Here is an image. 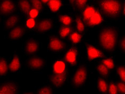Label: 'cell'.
<instances>
[{"instance_id": "6da1fadb", "label": "cell", "mask_w": 125, "mask_h": 94, "mask_svg": "<svg viewBox=\"0 0 125 94\" xmlns=\"http://www.w3.org/2000/svg\"><path fill=\"white\" fill-rule=\"evenodd\" d=\"M118 38V31L115 27L111 25L102 28L98 33L99 45L107 52H114L117 45Z\"/></svg>"}, {"instance_id": "7a4b0ae2", "label": "cell", "mask_w": 125, "mask_h": 94, "mask_svg": "<svg viewBox=\"0 0 125 94\" xmlns=\"http://www.w3.org/2000/svg\"><path fill=\"white\" fill-rule=\"evenodd\" d=\"M98 6L104 16L112 19L118 17L122 9L121 3L119 0H100Z\"/></svg>"}, {"instance_id": "3957f363", "label": "cell", "mask_w": 125, "mask_h": 94, "mask_svg": "<svg viewBox=\"0 0 125 94\" xmlns=\"http://www.w3.org/2000/svg\"><path fill=\"white\" fill-rule=\"evenodd\" d=\"M82 19L84 24L90 27H97L103 21V16L99 11L90 5L84 8L82 13Z\"/></svg>"}, {"instance_id": "277c9868", "label": "cell", "mask_w": 125, "mask_h": 94, "mask_svg": "<svg viewBox=\"0 0 125 94\" xmlns=\"http://www.w3.org/2000/svg\"><path fill=\"white\" fill-rule=\"evenodd\" d=\"M24 64L26 69L34 72L40 73L46 68L47 60L45 57L33 55L28 57Z\"/></svg>"}, {"instance_id": "5b68a950", "label": "cell", "mask_w": 125, "mask_h": 94, "mask_svg": "<svg viewBox=\"0 0 125 94\" xmlns=\"http://www.w3.org/2000/svg\"><path fill=\"white\" fill-rule=\"evenodd\" d=\"M88 68L84 64L80 65L76 68L72 76L71 82L76 89L81 88L86 84L88 77Z\"/></svg>"}, {"instance_id": "8992f818", "label": "cell", "mask_w": 125, "mask_h": 94, "mask_svg": "<svg viewBox=\"0 0 125 94\" xmlns=\"http://www.w3.org/2000/svg\"><path fill=\"white\" fill-rule=\"evenodd\" d=\"M41 48L42 43L39 40L34 38H29L24 42L22 50L25 55L29 56L35 55Z\"/></svg>"}, {"instance_id": "52a82bcc", "label": "cell", "mask_w": 125, "mask_h": 94, "mask_svg": "<svg viewBox=\"0 0 125 94\" xmlns=\"http://www.w3.org/2000/svg\"><path fill=\"white\" fill-rule=\"evenodd\" d=\"M47 48L48 51L51 52L58 53L65 49V44L61 37L52 35L48 38Z\"/></svg>"}, {"instance_id": "ba28073f", "label": "cell", "mask_w": 125, "mask_h": 94, "mask_svg": "<svg viewBox=\"0 0 125 94\" xmlns=\"http://www.w3.org/2000/svg\"><path fill=\"white\" fill-rule=\"evenodd\" d=\"M68 76V72L63 73H54L51 72L48 77V80L51 85L55 89H60L64 86Z\"/></svg>"}, {"instance_id": "9c48e42d", "label": "cell", "mask_w": 125, "mask_h": 94, "mask_svg": "<svg viewBox=\"0 0 125 94\" xmlns=\"http://www.w3.org/2000/svg\"><path fill=\"white\" fill-rule=\"evenodd\" d=\"M19 88L15 81L8 80L2 81L0 84V94H13L18 93Z\"/></svg>"}, {"instance_id": "30bf717a", "label": "cell", "mask_w": 125, "mask_h": 94, "mask_svg": "<svg viewBox=\"0 0 125 94\" xmlns=\"http://www.w3.org/2000/svg\"><path fill=\"white\" fill-rule=\"evenodd\" d=\"M86 56L89 61L101 59L104 57V53L99 48L92 44L86 45Z\"/></svg>"}, {"instance_id": "8fae6325", "label": "cell", "mask_w": 125, "mask_h": 94, "mask_svg": "<svg viewBox=\"0 0 125 94\" xmlns=\"http://www.w3.org/2000/svg\"><path fill=\"white\" fill-rule=\"evenodd\" d=\"M22 67L21 56L19 54L14 51L12 55L9 59V70L11 73L21 72Z\"/></svg>"}, {"instance_id": "7c38bea8", "label": "cell", "mask_w": 125, "mask_h": 94, "mask_svg": "<svg viewBox=\"0 0 125 94\" xmlns=\"http://www.w3.org/2000/svg\"><path fill=\"white\" fill-rule=\"evenodd\" d=\"M25 34L24 27L21 25H17L9 30L7 34L8 38L12 42H17L23 38Z\"/></svg>"}, {"instance_id": "4fadbf2b", "label": "cell", "mask_w": 125, "mask_h": 94, "mask_svg": "<svg viewBox=\"0 0 125 94\" xmlns=\"http://www.w3.org/2000/svg\"><path fill=\"white\" fill-rule=\"evenodd\" d=\"M36 31L39 34L47 33L53 27V22L49 18H43L37 23L36 25Z\"/></svg>"}, {"instance_id": "5bb4252c", "label": "cell", "mask_w": 125, "mask_h": 94, "mask_svg": "<svg viewBox=\"0 0 125 94\" xmlns=\"http://www.w3.org/2000/svg\"><path fill=\"white\" fill-rule=\"evenodd\" d=\"M78 51L77 48L71 47L68 49L64 54V60L66 63L71 66H75L77 64Z\"/></svg>"}, {"instance_id": "9a60e30c", "label": "cell", "mask_w": 125, "mask_h": 94, "mask_svg": "<svg viewBox=\"0 0 125 94\" xmlns=\"http://www.w3.org/2000/svg\"><path fill=\"white\" fill-rule=\"evenodd\" d=\"M15 9V3L12 0H2L0 5V10L2 15H9L12 14Z\"/></svg>"}, {"instance_id": "2e32d148", "label": "cell", "mask_w": 125, "mask_h": 94, "mask_svg": "<svg viewBox=\"0 0 125 94\" xmlns=\"http://www.w3.org/2000/svg\"><path fill=\"white\" fill-rule=\"evenodd\" d=\"M67 72V64L65 60L57 59L53 60L52 65V71L54 73H63Z\"/></svg>"}, {"instance_id": "e0dca14e", "label": "cell", "mask_w": 125, "mask_h": 94, "mask_svg": "<svg viewBox=\"0 0 125 94\" xmlns=\"http://www.w3.org/2000/svg\"><path fill=\"white\" fill-rule=\"evenodd\" d=\"M19 16L16 14L10 15L4 22L3 27L5 29L9 30L15 27L18 25L19 22Z\"/></svg>"}, {"instance_id": "ac0fdd59", "label": "cell", "mask_w": 125, "mask_h": 94, "mask_svg": "<svg viewBox=\"0 0 125 94\" xmlns=\"http://www.w3.org/2000/svg\"><path fill=\"white\" fill-rule=\"evenodd\" d=\"M9 72V60L8 59L7 57H1V62H0L1 78H4L8 74Z\"/></svg>"}, {"instance_id": "d6986e66", "label": "cell", "mask_w": 125, "mask_h": 94, "mask_svg": "<svg viewBox=\"0 0 125 94\" xmlns=\"http://www.w3.org/2000/svg\"><path fill=\"white\" fill-rule=\"evenodd\" d=\"M18 6L21 12L24 13H28L30 10L32 9V4L30 0H19Z\"/></svg>"}, {"instance_id": "ffe728a7", "label": "cell", "mask_w": 125, "mask_h": 94, "mask_svg": "<svg viewBox=\"0 0 125 94\" xmlns=\"http://www.w3.org/2000/svg\"><path fill=\"white\" fill-rule=\"evenodd\" d=\"M97 88L99 92L103 94L108 93V83L103 77L97 79Z\"/></svg>"}, {"instance_id": "44dd1931", "label": "cell", "mask_w": 125, "mask_h": 94, "mask_svg": "<svg viewBox=\"0 0 125 94\" xmlns=\"http://www.w3.org/2000/svg\"><path fill=\"white\" fill-rule=\"evenodd\" d=\"M62 5V0H50L48 3L49 10L53 13H56L59 10Z\"/></svg>"}, {"instance_id": "7402d4cb", "label": "cell", "mask_w": 125, "mask_h": 94, "mask_svg": "<svg viewBox=\"0 0 125 94\" xmlns=\"http://www.w3.org/2000/svg\"><path fill=\"white\" fill-rule=\"evenodd\" d=\"M96 69H97L98 74H99L100 75L103 77V78H107L110 75V70L105 65L102 63L101 61L97 65Z\"/></svg>"}, {"instance_id": "603a6c76", "label": "cell", "mask_w": 125, "mask_h": 94, "mask_svg": "<svg viewBox=\"0 0 125 94\" xmlns=\"http://www.w3.org/2000/svg\"><path fill=\"white\" fill-rule=\"evenodd\" d=\"M116 75L120 81L125 83V65H120L116 67Z\"/></svg>"}, {"instance_id": "cb8c5ba5", "label": "cell", "mask_w": 125, "mask_h": 94, "mask_svg": "<svg viewBox=\"0 0 125 94\" xmlns=\"http://www.w3.org/2000/svg\"><path fill=\"white\" fill-rule=\"evenodd\" d=\"M72 32V29L70 26H62L59 30V36L61 38L67 37Z\"/></svg>"}, {"instance_id": "d4e9b609", "label": "cell", "mask_w": 125, "mask_h": 94, "mask_svg": "<svg viewBox=\"0 0 125 94\" xmlns=\"http://www.w3.org/2000/svg\"><path fill=\"white\" fill-rule=\"evenodd\" d=\"M101 62L105 65L110 70L115 69V60L112 58L108 57V58H103L101 61Z\"/></svg>"}, {"instance_id": "484cf974", "label": "cell", "mask_w": 125, "mask_h": 94, "mask_svg": "<svg viewBox=\"0 0 125 94\" xmlns=\"http://www.w3.org/2000/svg\"><path fill=\"white\" fill-rule=\"evenodd\" d=\"M75 27L79 32L83 33L85 30V24L80 16H76L75 18Z\"/></svg>"}, {"instance_id": "4316f807", "label": "cell", "mask_w": 125, "mask_h": 94, "mask_svg": "<svg viewBox=\"0 0 125 94\" xmlns=\"http://www.w3.org/2000/svg\"><path fill=\"white\" fill-rule=\"evenodd\" d=\"M82 36L79 32H72L69 36V40L72 44H76L80 42L81 40Z\"/></svg>"}, {"instance_id": "83f0119b", "label": "cell", "mask_w": 125, "mask_h": 94, "mask_svg": "<svg viewBox=\"0 0 125 94\" xmlns=\"http://www.w3.org/2000/svg\"><path fill=\"white\" fill-rule=\"evenodd\" d=\"M59 22L63 26H70L72 23V18L67 15H62L59 16Z\"/></svg>"}, {"instance_id": "f1b7e54d", "label": "cell", "mask_w": 125, "mask_h": 94, "mask_svg": "<svg viewBox=\"0 0 125 94\" xmlns=\"http://www.w3.org/2000/svg\"><path fill=\"white\" fill-rule=\"evenodd\" d=\"M37 93L40 94H50L55 93L53 88L49 85L45 84L39 88Z\"/></svg>"}, {"instance_id": "f546056e", "label": "cell", "mask_w": 125, "mask_h": 94, "mask_svg": "<svg viewBox=\"0 0 125 94\" xmlns=\"http://www.w3.org/2000/svg\"><path fill=\"white\" fill-rule=\"evenodd\" d=\"M108 93L109 94H118V90L116 87V83L113 81H110L108 84Z\"/></svg>"}, {"instance_id": "4dcf8cb0", "label": "cell", "mask_w": 125, "mask_h": 94, "mask_svg": "<svg viewBox=\"0 0 125 94\" xmlns=\"http://www.w3.org/2000/svg\"><path fill=\"white\" fill-rule=\"evenodd\" d=\"M33 8L36 9L39 11L42 9V2L41 0H30Z\"/></svg>"}, {"instance_id": "1f68e13d", "label": "cell", "mask_w": 125, "mask_h": 94, "mask_svg": "<svg viewBox=\"0 0 125 94\" xmlns=\"http://www.w3.org/2000/svg\"><path fill=\"white\" fill-rule=\"evenodd\" d=\"M36 21L35 18H33L30 17L28 18L26 22V27L29 28V29H32L35 27H36Z\"/></svg>"}, {"instance_id": "d6a6232c", "label": "cell", "mask_w": 125, "mask_h": 94, "mask_svg": "<svg viewBox=\"0 0 125 94\" xmlns=\"http://www.w3.org/2000/svg\"><path fill=\"white\" fill-rule=\"evenodd\" d=\"M88 0H76L75 2L76 8L79 9H82L86 7Z\"/></svg>"}, {"instance_id": "836d02e7", "label": "cell", "mask_w": 125, "mask_h": 94, "mask_svg": "<svg viewBox=\"0 0 125 94\" xmlns=\"http://www.w3.org/2000/svg\"><path fill=\"white\" fill-rule=\"evenodd\" d=\"M116 87L119 93L125 94V83L121 81H118L116 83Z\"/></svg>"}, {"instance_id": "e575fe53", "label": "cell", "mask_w": 125, "mask_h": 94, "mask_svg": "<svg viewBox=\"0 0 125 94\" xmlns=\"http://www.w3.org/2000/svg\"><path fill=\"white\" fill-rule=\"evenodd\" d=\"M119 48L121 53L125 54V35L119 41Z\"/></svg>"}, {"instance_id": "d590c367", "label": "cell", "mask_w": 125, "mask_h": 94, "mask_svg": "<svg viewBox=\"0 0 125 94\" xmlns=\"http://www.w3.org/2000/svg\"><path fill=\"white\" fill-rule=\"evenodd\" d=\"M39 10L32 8L29 11V13H28V15H29L30 17L35 18L39 15Z\"/></svg>"}, {"instance_id": "8d00e7d4", "label": "cell", "mask_w": 125, "mask_h": 94, "mask_svg": "<svg viewBox=\"0 0 125 94\" xmlns=\"http://www.w3.org/2000/svg\"><path fill=\"white\" fill-rule=\"evenodd\" d=\"M41 1H42V3H47L50 0H41Z\"/></svg>"}, {"instance_id": "74e56055", "label": "cell", "mask_w": 125, "mask_h": 94, "mask_svg": "<svg viewBox=\"0 0 125 94\" xmlns=\"http://www.w3.org/2000/svg\"><path fill=\"white\" fill-rule=\"evenodd\" d=\"M123 13L124 15V16L125 17V2L124 4L123 5Z\"/></svg>"}, {"instance_id": "f35d334b", "label": "cell", "mask_w": 125, "mask_h": 94, "mask_svg": "<svg viewBox=\"0 0 125 94\" xmlns=\"http://www.w3.org/2000/svg\"><path fill=\"white\" fill-rule=\"evenodd\" d=\"M75 1L76 0H69V1L70 2V3H71V4H73V3H75Z\"/></svg>"}]
</instances>
